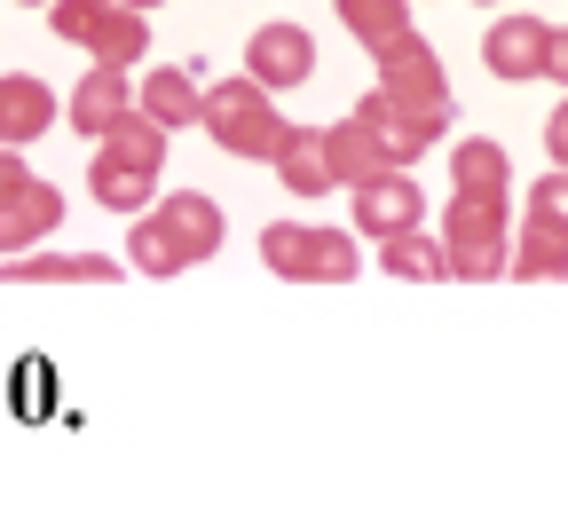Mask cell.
I'll return each instance as SVG.
<instances>
[{
  "instance_id": "1",
  "label": "cell",
  "mask_w": 568,
  "mask_h": 528,
  "mask_svg": "<svg viewBox=\"0 0 568 528\" xmlns=\"http://www.w3.org/2000/svg\"><path fill=\"white\" fill-rule=\"evenodd\" d=\"M159 174H166V126L159 119H142V111H126L111 134H103V150H95V166H88V190H95V205L103 213H142L159 197Z\"/></svg>"
},
{
  "instance_id": "2",
  "label": "cell",
  "mask_w": 568,
  "mask_h": 528,
  "mask_svg": "<svg viewBox=\"0 0 568 528\" xmlns=\"http://www.w3.org/2000/svg\"><path fill=\"white\" fill-rule=\"evenodd\" d=\"M197 126L222 142L230 159H253V166H268L276 150H284V134H293V119L276 111V95H268L261 80H222V88H205Z\"/></svg>"
},
{
  "instance_id": "3",
  "label": "cell",
  "mask_w": 568,
  "mask_h": 528,
  "mask_svg": "<svg viewBox=\"0 0 568 528\" xmlns=\"http://www.w3.org/2000/svg\"><path fill=\"white\" fill-rule=\"evenodd\" d=\"M443 245H450V276H466V284L514 276V230H506V197H466V190H450V213H443Z\"/></svg>"
},
{
  "instance_id": "4",
  "label": "cell",
  "mask_w": 568,
  "mask_h": 528,
  "mask_svg": "<svg viewBox=\"0 0 568 528\" xmlns=\"http://www.w3.org/2000/svg\"><path fill=\"white\" fill-rule=\"evenodd\" d=\"M48 24H55V40L88 48L95 63H142L151 55V24L126 0H48Z\"/></svg>"
},
{
  "instance_id": "5",
  "label": "cell",
  "mask_w": 568,
  "mask_h": 528,
  "mask_svg": "<svg viewBox=\"0 0 568 528\" xmlns=\"http://www.w3.org/2000/svg\"><path fill=\"white\" fill-rule=\"evenodd\" d=\"M261 261H268V276H293V284H347L355 276V237L347 230H308V221H268Z\"/></svg>"
},
{
  "instance_id": "6",
  "label": "cell",
  "mask_w": 568,
  "mask_h": 528,
  "mask_svg": "<svg viewBox=\"0 0 568 528\" xmlns=\"http://www.w3.org/2000/svg\"><path fill=\"white\" fill-rule=\"evenodd\" d=\"M245 80H261L268 95L308 88V80H316V40H308L301 24H253V40H245Z\"/></svg>"
},
{
  "instance_id": "7",
  "label": "cell",
  "mask_w": 568,
  "mask_h": 528,
  "mask_svg": "<svg viewBox=\"0 0 568 528\" xmlns=\"http://www.w3.org/2000/svg\"><path fill=\"white\" fill-rule=\"evenodd\" d=\"M55 230H63V190H55V182L24 174L17 190H0V261H9V253H32V245H48Z\"/></svg>"
},
{
  "instance_id": "8",
  "label": "cell",
  "mask_w": 568,
  "mask_h": 528,
  "mask_svg": "<svg viewBox=\"0 0 568 528\" xmlns=\"http://www.w3.org/2000/svg\"><path fill=\"white\" fill-rule=\"evenodd\" d=\"M347 197H355V230H364V237L418 230V213H426V197H418L410 166H387V174H372V182H355Z\"/></svg>"
},
{
  "instance_id": "9",
  "label": "cell",
  "mask_w": 568,
  "mask_h": 528,
  "mask_svg": "<svg viewBox=\"0 0 568 528\" xmlns=\"http://www.w3.org/2000/svg\"><path fill=\"white\" fill-rule=\"evenodd\" d=\"M119 276H126V261H111V253H55V245L0 261V284H119Z\"/></svg>"
},
{
  "instance_id": "10",
  "label": "cell",
  "mask_w": 568,
  "mask_h": 528,
  "mask_svg": "<svg viewBox=\"0 0 568 528\" xmlns=\"http://www.w3.org/2000/svg\"><path fill=\"white\" fill-rule=\"evenodd\" d=\"M126 71H134V63H95V71H88V80H80V88H71V103H63V119H71V126H80L88 142H103V134H111V126H119V119L134 111V88H126Z\"/></svg>"
},
{
  "instance_id": "11",
  "label": "cell",
  "mask_w": 568,
  "mask_h": 528,
  "mask_svg": "<svg viewBox=\"0 0 568 528\" xmlns=\"http://www.w3.org/2000/svg\"><path fill=\"white\" fill-rule=\"evenodd\" d=\"M545 40H552L545 17H506V24L481 32V63L497 80H545Z\"/></svg>"
},
{
  "instance_id": "12",
  "label": "cell",
  "mask_w": 568,
  "mask_h": 528,
  "mask_svg": "<svg viewBox=\"0 0 568 528\" xmlns=\"http://www.w3.org/2000/svg\"><path fill=\"white\" fill-rule=\"evenodd\" d=\"M48 126H55V88L32 80V71H9V80H0V142L24 150V142H40Z\"/></svg>"
},
{
  "instance_id": "13",
  "label": "cell",
  "mask_w": 568,
  "mask_h": 528,
  "mask_svg": "<svg viewBox=\"0 0 568 528\" xmlns=\"http://www.w3.org/2000/svg\"><path fill=\"white\" fill-rule=\"evenodd\" d=\"M324 150H332V182H339V190H355V182H372V174L395 166V159H387V142H379L364 119H355V111L324 126Z\"/></svg>"
},
{
  "instance_id": "14",
  "label": "cell",
  "mask_w": 568,
  "mask_h": 528,
  "mask_svg": "<svg viewBox=\"0 0 568 528\" xmlns=\"http://www.w3.org/2000/svg\"><path fill=\"white\" fill-rule=\"evenodd\" d=\"M276 182L293 190V197H324V190H339L332 182V150H324V126H293L284 134V150H276Z\"/></svg>"
},
{
  "instance_id": "15",
  "label": "cell",
  "mask_w": 568,
  "mask_h": 528,
  "mask_svg": "<svg viewBox=\"0 0 568 528\" xmlns=\"http://www.w3.org/2000/svg\"><path fill=\"white\" fill-rule=\"evenodd\" d=\"M159 213H166L182 261H213V253H222V205H213L205 190H174V197H159Z\"/></svg>"
},
{
  "instance_id": "16",
  "label": "cell",
  "mask_w": 568,
  "mask_h": 528,
  "mask_svg": "<svg viewBox=\"0 0 568 528\" xmlns=\"http://www.w3.org/2000/svg\"><path fill=\"white\" fill-rule=\"evenodd\" d=\"M134 111H142V119H159V126L174 134V126H190V119L205 111V88L190 80V71H182V63H159V71H151V80H142V88H134Z\"/></svg>"
},
{
  "instance_id": "17",
  "label": "cell",
  "mask_w": 568,
  "mask_h": 528,
  "mask_svg": "<svg viewBox=\"0 0 568 528\" xmlns=\"http://www.w3.org/2000/svg\"><path fill=\"white\" fill-rule=\"evenodd\" d=\"M450 190H466V197H514V159H506V142H489V134L458 142V150H450Z\"/></svg>"
},
{
  "instance_id": "18",
  "label": "cell",
  "mask_w": 568,
  "mask_h": 528,
  "mask_svg": "<svg viewBox=\"0 0 568 528\" xmlns=\"http://www.w3.org/2000/svg\"><path fill=\"white\" fill-rule=\"evenodd\" d=\"M379 276H410V284L450 276V245L426 230H395V237H379Z\"/></svg>"
},
{
  "instance_id": "19",
  "label": "cell",
  "mask_w": 568,
  "mask_h": 528,
  "mask_svg": "<svg viewBox=\"0 0 568 528\" xmlns=\"http://www.w3.org/2000/svg\"><path fill=\"white\" fill-rule=\"evenodd\" d=\"M339 24L355 32V48H372V55L395 48L403 32H418L410 24V0H339Z\"/></svg>"
},
{
  "instance_id": "20",
  "label": "cell",
  "mask_w": 568,
  "mask_h": 528,
  "mask_svg": "<svg viewBox=\"0 0 568 528\" xmlns=\"http://www.w3.org/2000/svg\"><path fill=\"white\" fill-rule=\"evenodd\" d=\"M126 261H134V276H182L190 268L182 245H174V230H166V213H151V205H142L134 230H126Z\"/></svg>"
},
{
  "instance_id": "21",
  "label": "cell",
  "mask_w": 568,
  "mask_h": 528,
  "mask_svg": "<svg viewBox=\"0 0 568 528\" xmlns=\"http://www.w3.org/2000/svg\"><path fill=\"white\" fill-rule=\"evenodd\" d=\"M514 276H568V237L560 230H545V221H521L514 230Z\"/></svg>"
},
{
  "instance_id": "22",
  "label": "cell",
  "mask_w": 568,
  "mask_h": 528,
  "mask_svg": "<svg viewBox=\"0 0 568 528\" xmlns=\"http://www.w3.org/2000/svg\"><path fill=\"white\" fill-rule=\"evenodd\" d=\"M529 221H545V230L568 237V166H552V174L529 190Z\"/></svg>"
},
{
  "instance_id": "23",
  "label": "cell",
  "mask_w": 568,
  "mask_h": 528,
  "mask_svg": "<svg viewBox=\"0 0 568 528\" xmlns=\"http://www.w3.org/2000/svg\"><path fill=\"white\" fill-rule=\"evenodd\" d=\"M545 80L568 88V24H552V40H545Z\"/></svg>"
},
{
  "instance_id": "24",
  "label": "cell",
  "mask_w": 568,
  "mask_h": 528,
  "mask_svg": "<svg viewBox=\"0 0 568 528\" xmlns=\"http://www.w3.org/2000/svg\"><path fill=\"white\" fill-rule=\"evenodd\" d=\"M545 150H552V166H568V103L545 119Z\"/></svg>"
},
{
  "instance_id": "25",
  "label": "cell",
  "mask_w": 568,
  "mask_h": 528,
  "mask_svg": "<svg viewBox=\"0 0 568 528\" xmlns=\"http://www.w3.org/2000/svg\"><path fill=\"white\" fill-rule=\"evenodd\" d=\"M32 166H24V150H9V142H0V190H17Z\"/></svg>"
},
{
  "instance_id": "26",
  "label": "cell",
  "mask_w": 568,
  "mask_h": 528,
  "mask_svg": "<svg viewBox=\"0 0 568 528\" xmlns=\"http://www.w3.org/2000/svg\"><path fill=\"white\" fill-rule=\"evenodd\" d=\"M126 9H159V0H126Z\"/></svg>"
},
{
  "instance_id": "27",
  "label": "cell",
  "mask_w": 568,
  "mask_h": 528,
  "mask_svg": "<svg viewBox=\"0 0 568 528\" xmlns=\"http://www.w3.org/2000/svg\"><path fill=\"white\" fill-rule=\"evenodd\" d=\"M24 9H48V0H24Z\"/></svg>"
}]
</instances>
